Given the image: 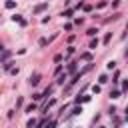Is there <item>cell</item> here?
Listing matches in <instances>:
<instances>
[{
    "label": "cell",
    "mask_w": 128,
    "mask_h": 128,
    "mask_svg": "<svg viewBox=\"0 0 128 128\" xmlns=\"http://www.w3.org/2000/svg\"><path fill=\"white\" fill-rule=\"evenodd\" d=\"M38 80H40V76H38V74H34V76H30V82H32V84H38Z\"/></svg>",
    "instance_id": "obj_1"
}]
</instances>
